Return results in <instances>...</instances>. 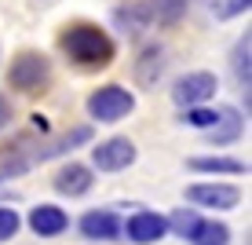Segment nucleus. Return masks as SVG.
<instances>
[{"instance_id":"f257e3e1","label":"nucleus","mask_w":252,"mask_h":245,"mask_svg":"<svg viewBox=\"0 0 252 245\" xmlns=\"http://www.w3.org/2000/svg\"><path fill=\"white\" fill-rule=\"evenodd\" d=\"M59 44H63L66 59L73 66L81 70H102L114 63V40H110L106 30H99V26L92 22H73L63 30V37H59Z\"/></svg>"},{"instance_id":"f03ea898","label":"nucleus","mask_w":252,"mask_h":245,"mask_svg":"<svg viewBox=\"0 0 252 245\" xmlns=\"http://www.w3.org/2000/svg\"><path fill=\"white\" fill-rule=\"evenodd\" d=\"M7 84H11L15 92H26V95L44 92L51 84L48 55H40V51H19V55L11 59V66H7Z\"/></svg>"},{"instance_id":"7ed1b4c3","label":"nucleus","mask_w":252,"mask_h":245,"mask_svg":"<svg viewBox=\"0 0 252 245\" xmlns=\"http://www.w3.org/2000/svg\"><path fill=\"white\" fill-rule=\"evenodd\" d=\"M132 110H135V95L128 88H121V84H102V88H95L88 95V113L95 121H102V125H114V121L128 117Z\"/></svg>"},{"instance_id":"20e7f679","label":"nucleus","mask_w":252,"mask_h":245,"mask_svg":"<svg viewBox=\"0 0 252 245\" xmlns=\"http://www.w3.org/2000/svg\"><path fill=\"white\" fill-rule=\"evenodd\" d=\"M220 88V81H216V73H208V70H194V73H183L176 84H172V99H176V106H201L208 103Z\"/></svg>"},{"instance_id":"39448f33","label":"nucleus","mask_w":252,"mask_h":245,"mask_svg":"<svg viewBox=\"0 0 252 245\" xmlns=\"http://www.w3.org/2000/svg\"><path fill=\"white\" fill-rule=\"evenodd\" d=\"M132 161H135V143L125 139V136H114V139H106V143H99L92 150V165L99 172H121Z\"/></svg>"},{"instance_id":"423d86ee","label":"nucleus","mask_w":252,"mask_h":245,"mask_svg":"<svg viewBox=\"0 0 252 245\" xmlns=\"http://www.w3.org/2000/svg\"><path fill=\"white\" fill-rule=\"evenodd\" d=\"M187 201H197V205H208V209H234L241 194L234 187H223V183H194L187 190Z\"/></svg>"},{"instance_id":"0eeeda50","label":"nucleus","mask_w":252,"mask_h":245,"mask_svg":"<svg viewBox=\"0 0 252 245\" xmlns=\"http://www.w3.org/2000/svg\"><path fill=\"white\" fill-rule=\"evenodd\" d=\"M164 231H168V220L158 212H135L128 220V238L135 245H150V242H161Z\"/></svg>"},{"instance_id":"6e6552de","label":"nucleus","mask_w":252,"mask_h":245,"mask_svg":"<svg viewBox=\"0 0 252 245\" xmlns=\"http://www.w3.org/2000/svg\"><path fill=\"white\" fill-rule=\"evenodd\" d=\"M66 212L59 205H37L30 212V227H33V234H40V238H55V234H63L66 231Z\"/></svg>"},{"instance_id":"1a4fd4ad","label":"nucleus","mask_w":252,"mask_h":245,"mask_svg":"<svg viewBox=\"0 0 252 245\" xmlns=\"http://www.w3.org/2000/svg\"><path fill=\"white\" fill-rule=\"evenodd\" d=\"M55 190L66 198H81L92 190V169H84V165H66V169H59L55 176Z\"/></svg>"},{"instance_id":"9d476101","label":"nucleus","mask_w":252,"mask_h":245,"mask_svg":"<svg viewBox=\"0 0 252 245\" xmlns=\"http://www.w3.org/2000/svg\"><path fill=\"white\" fill-rule=\"evenodd\" d=\"M114 22L121 33H128V37H139V33L150 30L154 15H150V4H128V7H117L114 11Z\"/></svg>"},{"instance_id":"9b49d317","label":"nucleus","mask_w":252,"mask_h":245,"mask_svg":"<svg viewBox=\"0 0 252 245\" xmlns=\"http://www.w3.org/2000/svg\"><path fill=\"white\" fill-rule=\"evenodd\" d=\"M81 231L88 234L92 242H110V238H117V234H121V223H117L114 212H106V209H95V212H84Z\"/></svg>"},{"instance_id":"f8f14e48","label":"nucleus","mask_w":252,"mask_h":245,"mask_svg":"<svg viewBox=\"0 0 252 245\" xmlns=\"http://www.w3.org/2000/svg\"><path fill=\"white\" fill-rule=\"evenodd\" d=\"M161 70H164V51L158 44H150V48L139 51V59H135V81L143 84V88H154V84H158Z\"/></svg>"},{"instance_id":"ddd939ff","label":"nucleus","mask_w":252,"mask_h":245,"mask_svg":"<svg viewBox=\"0 0 252 245\" xmlns=\"http://www.w3.org/2000/svg\"><path fill=\"white\" fill-rule=\"evenodd\" d=\"M187 242H194V245H227L230 242V231L223 223H216V220H201L194 231H190Z\"/></svg>"},{"instance_id":"4468645a","label":"nucleus","mask_w":252,"mask_h":245,"mask_svg":"<svg viewBox=\"0 0 252 245\" xmlns=\"http://www.w3.org/2000/svg\"><path fill=\"white\" fill-rule=\"evenodd\" d=\"M220 125L223 128H212L205 139L208 143H234L241 136V113L238 110H220Z\"/></svg>"},{"instance_id":"2eb2a0df","label":"nucleus","mask_w":252,"mask_h":245,"mask_svg":"<svg viewBox=\"0 0 252 245\" xmlns=\"http://www.w3.org/2000/svg\"><path fill=\"white\" fill-rule=\"evenodd\" d=\"M187 165L194 172H227V176H241V172H245V165L230 161V157H190Z\"/></svg>"},{"instance_id":"dca6fc26","label":"nucleus","mask_w":252,"mask_h":245,"mask_svg":"<svg viewBox=\"0 0 252 245\" xmlns=\"http://www.w3.org/2000/svg\"><path fill=\"white\" fill-rule=\"evenodd\" d=\"M92 139V128L88 125H81V128H73V132H66L59 143H51V146H44V150H37V157L44 161V157H55V154H63V150H73V146H81V143H88Z\"/></svg>"},{"instance_id":"f3484780","label":"nucleus","mask_w":252,"mask_h":245,"mask_svg":"<svg viewBox=\"0 0 252 245\" xmlns=\"http://www.w3.org/2000/svg\"><path fill=\"white\" fill-rule=\"evenodd\" d=\"M187 11V0H150V15L164 26H176Z\"/></svg>"},{"instance_id":"a211bd4d","label":"nucleus","mask_w":252,"mask_h":245,"mask_svg":"<svg viewBox=\"0 0 252 245\" xmlns=\"http://www.w3.org/2000/svg\"><path fill=\"white\" fill-rule=\"evenodd\" d=\"M216 121H220V110H212V106H190V110H183V125L212 128Z\"/></svg>"},{"instance_id":"6ab92c4d","label":"nucleus","mask_w":252,"mask_h":245,"mask_svg":"<svg viewBox=\"0 0 252 245\" xmlns=\"http://www.w3.org/2000/svg\"><path fill=\"white\" fill-rule=\"evenodd\" d=\"M249 33H245V40H238V48H234V77H238L241 84L249 88Z\"/></svg>"},{"instance_id":"aec40b11","label":"nucleus","mask_w":252,"mask_h":245,"mask_svg":"<svg viewBox=\"0 0 252 245\" xmlns=\"http://www.w3.org/2000/svg\"><path fill=\"white\" fill-rule=\"evenodd\" d=\"M197 223H201V216H197V212H187V209H176V212H172V231H176V234H183V238H190V231H194V227Z\"/></svg>"},{"instance_id":"412c9836","label":"nucleus","mask_w":252,"mask_h":245,"mask_svg":"<svg viewBox=\"0 0 252 245\" xmlns=\"http://www.w3.org/2000/svg\"><path fill=\"white\" fill-rule=\"evenodd\" d=\"M15 231H19V212H11V209H0V242L15 238Z\"/></svg>"},{"instance_id":"4be33fe9","label":"nucleus","mask_w":252,"mask_h":245,"mask_svg":"<svg viewBox=\"0 0 252 245\" xmlns=\"http://www.w3.org/2000/svg\"><path fill=\"white\" fill-rule=\"evenodd\" d=\"M245 11V7L238 4V0H223V4H216V15H220V19H230V15H241Z\"/></svg>"},{"instance_id":"5701e85b","label":"nucleus","mask_w":252,"mask_h":245,"mask_svg":"<svg viewBox=\"0 0 252 245\" xmlns=\"http://www.w3.org/2000/svg\"><path fill=\"white\" fill-rule=\"evenodd\" d=\"M11 117H15V110H11V103L4 99V95H0V128H7L11 125Z\"/></svg>"},{"instance_id":"b1692460","label":"nucleus","mask_w":252,"mask_h":245,"mask_svg":"<svg viewBox=\"0 0 252 245\" xmlns=\"http://www.w3.org/2000/svg\"><path fill=\"white\" fill-rule=\"evenodd\" d=\"M238 4H241V7H245V11H249V4H252V0H238Z\"/></svg>"}]
</instances>
